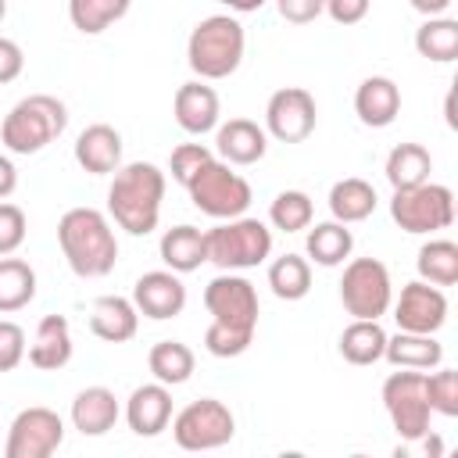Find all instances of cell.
<instances>
[{
    "mask_svg": "<svg viewBox=\"0 0 458 458\" xmlns=\"http://www.w3.org/2000/svg\"><path fill=\"white\" fill-rule=\"evenodd\" d=\"M204 308L211 311L204 347L215 358L243 354L258 329V290L243 276L222 272L204 286Z\"/></svg>",
    "mask_w": 458,
    "mask_h": 458,
    "instance_id": "6da1fadb",
    "label": "cell"
},
{
    "mask_svg": "<svg viewBox=\"0 0 458 458\" xmlns=\"http://www.w3.org/2000/svg\"><path fill=\"white\" fill-rule=\"evenodd\" d=\"M111 175H114L107 190L111 218L132 236L154 233L165 200V172L150 161H132V165H118Z\"/></svg>",
    "mask_w": 458,
    "mask_h": 458,
    "instance_id": "7a4b0ae2",
    "label": "cell"
},
{
    "mask_svg": "<svg viewBox=\"0 0 458 458\" xmlns=\"http://www.w3.org/2000/svg\"><path fill=\"white\" fill-rule=\"evenodd\" d=\"M57 243L68 268L82 279H100L118 261V240L111 222L97 208H72L57 222Z\"/></svg>",
    "mask_w": 458,
    "mask_h": 458,
    "instance_id": "3957f363",
    "label": "cell"
},
{
    "mask_svg": "<svg viewBox=\"0 0 458 458\" xmlns=\"http://www.w3.org/2000/svg\"><path fill=\"white\" fill-rule=\"evenodd\" d=\"M68 125V107L57 97L32 93L18 100L0 125V143L11 154H39L47 143H54Z\"/></svg>",
    "mask_w": 458,
    "mask_h": 458,
    "instance_id": "277c9868",
    "label": "cell"
},
{
    "mask_svg": "<svg viewBox=\"0 0 458 458\" xmlns=\"http://www.w3.org/2000/svg\"><path fill=\"white\" fill-rule=\"evenodd\" d=\"M243 25L229 14H211L197 21V29L186 39V61L200 79H225L243 61Z\"/></svg>",
    "mask_w": 458,
    "mask_h": 458,
    "instance_id": "5b68a950",
    "label": "cell"
},
{
    "mask_svg": "<svg viewBox=\"0 0 458 458\" xmlns=\"http://www.w3.org/2000/svg\"><path fill=\"white\" fill-rule=\"evenodd\" d=\"M208 240V261L222 272L254 268L272 254V233L261 218H225L222 225L204 233Z\"/></svg>",
    "mask_w": 458,
    "mask_h": 458,
    "instance_id": "8992f818",
    "label": "cell"
},
{
    "mask_svg": "<svg viewBox=\"0 0 458 458\" xmlns=\"http://www.w3.org/2000/svg\"><path fill=\"white\" fill-rule=\"evenodd\" d=\"M186 190H190L193 208L204 211L208 218L225 222V218H240L250 208V182L215 157L186 182Z\"/></svg>",
    "mask_w": 458,
    "mask_h": 458,
    "instance_id": "52a82bcc",
    "label": "cell"
},
{
    "mask_svg": "<svg viewBox=\"0 0 458 458\" xmlns=\"http://www.w3.org/2000/svg\"><path fill=\"white\" fill-rule=\"evenodd\" d=\"M390 218L404 233H437L454 222V193L440 182H419L408 190H394L390 200Z\"/></svg>",
    "mask_w": 458,
    "mask_h": 458,
    "instance_id": "ba28073f",
    "label": "cell"
},
{
    "mask_svg": "<svg viewBox=\"0 0 458 458\" xmlns=\"http://www.w3.org/2000/svg\"><path fill=\"white\" fill-rule=\"evenodd\" d=\"M233 433H236V419L215 397L190 401L172 419V437H175V444L182 451H215V447H225L233 440Z\"/></svg>",
    "mask_w": 458,
    "mask_h": 458,
    "instance_id": "9c48e42d",
    "label": "cell"
},
{
    "mask_svg": "<svg viewBox=\"0 0 458 458\" xmlns=\"http://www.w3.org/2000/svg\"><path fill=\"white\" fill-rule=\"evenodd\" d=\"M383 408L397 429V437L404 440H426L429 437V401H426V383L422 372L415 369H401L394 376H386L383 383Z\"/></svg>",
    "mask_w": 458,
    "mask_h": 458,
    "instance_id": "30bf717a",
    "label": "cell"
},
{
    "mask_svg": "<svg viewBox=\"0 0 458 458\" xmlns=\"http://www.w3.org/2000/svg\"><path fill=\"white\" fill-rule=\"evenodd\" d=\"M340 301H344L347 315H354V318H379V315H386L390 301H394V286H390L386 265L376 261V258H354L344 268Z\"/></svg>",
    "mask_w": 458,
    "mask_h": 458,
    "instance_id": "8fae6325",
    "label": "cell"
},
{
    "mask_svg": "<svg viewBox=\"0 0 458 458\" xmlns=\"http://www.w3.org/2000/svg\"><path fill=\"white\" fill-rule=\"evenodd\" d=\"M315 97L304 86H283L265 104V129L279 143H301L315 132Z\"/></svg>",
    "mask_w": 458,
    "mask_h": 458,
    "instance_id": "7c38bea8",
    "label": "cell"
},
{
    "mask_svg": "<svg viewBox=\"0 0 458 458\" xmlns=\"http://www.w3.org/2000/svg\"><path fill=\"white\" fill-rule=\"evenodd\" d=\"M64 440V422L50 408H25L7 433V458H50Z\"/></svg>",
    "mask_w": 458,
    "mask_h": 458,
    "instance_id": "4fadbf2b",
    "label": "cell"
},
{
    "mask_svg": "<svg viewBox=\"0 0 458 458\" xmlns=\"http://www.w3.org/2000/svg\"><path fill=\"white\" fill-rule=\"evenodd\" d=\"M394 318L404 333H437L447 322V297L440 293V286H433L426 279L408 283V286H401Z\"/></svg>",
    "mask_w": 458,
    "mask_h": 458,
    "instance_id": "5bb4252c",
    "label": "cell"
},
{
    "mask_svg": "<svg viewBox=\"0 0 458 458\" xmlns=\"http://www.w3.org/2000/svg\"><path fill=\"white\" fill-rule=\"evenodd\" d=\"M132 304L140 315L147 318H175L186 308V286L179 279V272L172 268H157V272H143L132 286Z\"/></svg>",
    "mask_w": 458,
    "mask_h": 458,
    "instance_id": "9a60e30c",
    "label": "cell"
},
{
    "mask_svg": "<svg viewBox=\"0 0 458 458\" xmlns=\"http://www.w3.org/2000/svg\"><path fill=\"white\" fill-rule=\"evenodd\" d=\"M125 422L136 437H157L172 422V394L165 383H143L125 401Z\"/></svg>",
    "mask_w": 458,
    "mask_h": 458,
    "instance_id": "2e32d148",
    "label": "cell"
},
{
    "mask_svg": "<svg viewBox=\"0 0 458 458\" xmlns=\"http://www.w3.org/2000/svg\"><path fill=\"white\" fill-rule=\"evenodd\" d=\"M75 161L89 175H111L122 165V132L104 122L86 125L75 140Z\"/></svg>",
    "mask_w": 458,
    "mask_h": 458,
    "instance_id": "e0dca14e",
    "label": "cell"
},
{
    "mask_svg": "<svg viewBox=\"0 0 458 458\" xmlns=\"http://www.w3.org/2000/svg\"><path fill=\"white\" fill-rule=\"evenodd\" d=\"M172 111H175V122H179L182 132L204 136L218 125V93L204 82H182L175 89Z\"/></svg>",
    "mask_w": 458,
    "mask_h": 458,
    "instance_id": "ac0fdd59",
    "label": "cell"
},
{
    "mask_svg": "<svg viewBox=\"0 0 458 458\" xmlns=\"http://www.w3.org/2000/svg\"><path fill=\"white\" fill-rule=\"evenodd\" d=\"M136 326H140V311L132 301L118 297V293H104L93 301L89 308V329L93 336L107 340V344H125L136 336Z\"/></svg>",
    "mask_w": 458,
    "mask_h": 458,
    "instance_id": "d6986e66",
    "label": "cell"
},
{
    "mask_svg": "<svg viewBox=\"0 0 458 458\" xmlns=\"http://www.w3.org/2000/svg\"><path fill=\"white\" fill-rule=\"evenodd\" d=\"M354 111L361 118V125H372V129H386L397 111H401V89L394 79L386 75H369L358 93H354Z\"/></svg>",
    "mask_w": 458,
    "mask_h": 458,
    "instance_id": "ffe728a7",
    "label": "cell"
},
{
    "mask_svg": "<svg viewBox=\"0 0 458 458\" xmlns=\"http://www.w3.org/2000/svg\"><path fill=\"white\" fill-rule=\"evenodd\" d=\"M215 143H218V154L229 161V165H254L265 157L268 150V136L258 122L250 118H229L225 125H218L215 132Z\"/></svg>",
    "mask_w": 458,
    "mask_h": 458,
    "instance_id": "44dd1931",
    "label": "cell"
},
{
    "mask_svg": "<svg viewBox=\"0 0 458 458\" xmlns=\"http://www.w3.org/2000/svg\"><path fill=\"white\" fill-rule=\"evenodd\" d=\"M29 361L39 372H54V369H64L72 361V329H68V318L64 315L39 318L36 336H32V347H29Z\"/></svg>",
    "mask_w": 458,
    "mask_h": 458,
    "instance_id": "7402d4cb",
    "label": "cell"
},
{
    "mask_svg": "<svg viewBox=\"0 0 458 458\" xmlns=\"http://www.w3.org/2000/svg\"><path fill=\"white\" fill-rule=\"evenodd\" d=\"M118 422V401L107 386H86L72 401V426L82 437H104Z\"/></svg>",
    "mask_w": 458,
    "mask_h": 458,
    "instance_id": "603a6c76",
    "label": "cell"
},
{
    "mask_svg": "<svg viewBox=\"0 0 458 458\" xmlns=\"http://www.w3.org/2000/svg\"><path fill=\"white\" fill-rule=\"evenodd\" d=\"M383 358L397 369H437L444 361V347L433 340V333H397V336H386V347H383Z\"/></svg>",
    "mask_w": 458,
    "mask_h": 458,
    "instance_id": "cb8c5ba5",
    "label": "cell"
},
{
    "mask_svg": "<svg viewBox=\"0 0 458 458\" xmlns=\"http://www.w3.org/2000/svg\"><path fill=\"white\" fill-rule=\"evenodd\" d=\"M161 261L172 272H193L208 261V240L197 225H175L161 236Z\"/></svg>",
    "mask_w": 458,
    "mask_h": 458,
    "instance_id": "d4e9b609",
    "label": "cell"
},
{
    "mask_svg": "<svg viewBox=\"0 0 458 458\" xmlns=\"http://www.w3.org/2000/svg\"><path fill=\"white\" fill-rule=\"evenodd\" d=\"M383 347H386V329L379 326V318H354L340 333V354L351 365H376L383 358Z\"/></svg>",
    "mask_w": 458,
    "mask_h": 458,
    "instance_id": "484cf974",
    "label": "cell"
},
{
    "mask_svg": "<svg viewBox=\"0 0 458 458\" xmlns=\"http://www.w3.org/2000/svg\"><path fill=\"white\" fill-rule=\"evenodd\" d=\"M329 211H333V218L336 222H344V225H351V222H361V218H369L372 211H376V190L365 182V179H340V182H333V190H329Z\"/></svg>",
    "mask_w": 458,
    "mask_h": 458,
    "instance_id": "4316f807",
    "label": "cell"
},
{
    "mask_svg": "<svg viewBox=\"0 0 458 458\" xmlns=\"http://www.w3.org/2000/svg\"><path fill=\"white\" fill-rule=\"evenodd\" d=\"M429 172H433V157L422 143H397L386 157V179L394 190L419 186L429 179Z\"/></svg>",
    "mask_w": 458,
    "mask_h": 458,
    "instance_id": "83f0119b",
    "label": "cell"
},
{
    "mask_svg": "<svg viewBox=\"0 0 458 458\" xmlns=\"http://www.w3.org/2000/svg\"><path fill=\"white\" fill-rule=\"evenodd\" d=\"M308 258L315 261V265H322V268H333V265H340L344 258H351V250H354V236H351V229L344 225V222H318L311 233H308Z\"/></svg>",
    "mask_w": 458,
    "mask_h": 458,
    "instance_id": "f1b7e54d",
    "label": "cell"
},
{
    "mask_svg": "<svg viewBox=\"0 0 458 458\" xmlns=\"http://www.w3.org/2000/svg\"><path fill=\"white\" fill-rule=\"evenodd\" d=\"M147 365H150V372H154L157 383L179 386V383H186L193 376V365L197 361H193V351L182 340H157L150 347V354H147Z\"/></svg>",
    "mask_w": 458,
    "mask_h": 458,
    "instance_id": "f546056e",
    "label": "cell"
},
{
    "mask_svg": "<svg viewBox=\"0 0 458 458\" xmlns=\"http://www.w3.org/2000/svg\"><path fill=\"white\" fill-rule=\"evenodd\" d=\"M415 50L426 57V61H437V64H447L458 57V21L454 18H426L415 32Z\"/></svg>",
    "mask_w": 458,
    "mask_h": 458,
    "instance_id": "4dcf8cb0",
    "label": "cell"
},
{
    "mask_svg": "<svg viewBox=\"0 0 458 458\" xmlns=\"http://www.w3.org/2000/svg\"><path fill=\"white\" fill-rule=\"evenodd\" d=\"M36 297V272L21 258H0V311H21Z\"/></svg>",
    "mask_w": 458,
    "mask_h": 458,
    "instance_id": "1f68e13d",
    "label": "cell"
},
{
    "mask_svg": "<svg viewBox=\"0 0 458 458\" xmlns=\"http://www.w3.org/2000/svg\"><path fill=\"white\" fill-rule=\"evenodd\" d=\"M415 268L433 286H454L458 283V243L451 240H429L419 247Z\"/></svg>",
    "mask_w": 458,
    "mask_h": 458,
    "instance_id": "d6a6232c",
    "label": "cell"
},
{
    "mask_svg": "<svg viewBox=\"0 0 458 458\" xmlns=\"http://www.w3.org/2000/svg\"><path fill=\"white\" fill-rule=\"evenodd\" d=\"M268 286L279 301H301L311 290V265L301 254H283L268 265Z\"/></svg>",
    "mask_w": 458,
    "mask_h": 458,
    "instance_id": "836d02e7",
    "label": "cell"
},
{
    "mask_svg": "<svg viewBox=\"0 0 458 458\" xmlns=\"http://www.w3.org/2000/svg\"><path fill=\"white\" fill-rule=\"evenodd\" d=\"M132 0H68V18L79 32L97 36L107 25H114L118 18H125Z\"/></svg>",
    "mask_w": 458,
    "mask_h": 458,
    "instance_id": "e575fe53",
    "label": "cell"
},
{
    "mask_svg": "<svg viewBox=\"0 0 458 458\" xmlns=\"http://www.w3.org/2000/svg\"><path fill=\"white\" fill-rule=\"evenodd\" d=\"M311 215H315V204H311V197H308L304 190H283V193L272 200V208H268L272 225L283 229V233H301V229H308V225H311Z\"/></svg>",
    "mask_w": 458,
    "mask_h": 458,
    "instance_id": "d590c367",
    "label": "cell"
},
{
    "mask_svg": "<svg viewBox=\"0 0 458 458\" xmlns=\"http://www.w3.org/2000/svg\"><path fill=\"white\" fill-rule=\"evenodd\" d=\"M426 383V401L429 411H440L447 419L458 415V372L454 369H437L433 376H422Z\"/></svg>",
    "mask_w": 458,
    "mask_h": 458,
    "instance_id": "8d00e7d4",
    "label": "cell"
},
{
    "mask_svg": "<svg viewBox=\"0 0 458 458\" xmlns=\"http://www.w3.org/2000/svg\"><path fill=\"white\" fill-rule=\"evenodd\" d=\"M211 157H215V154H211L204 143H179V147L172 150V157H168L172 179L186 186V182H190V179H193V175H197Z\"/></svg>",
    "mask_w": 458,
    "mask_h": 458,
    "instance_id": "74e56055",
    "label": "cell"
},
{
    "mask_svg": "<svg viewBox=\"0 0 458 458\" xmlns=\"http://www.w3.org/2000/svg\"><path fill=\"white\" fill-rule=\"evenodd\" d=\"M25 243V211L18 204L0 200V258L14 254Z\"/></svg>",
    "mask_w": 458,
    "mask_h": 458,
    "instance_id": "f35d334b",
    "label": "cell"
},
{
    "mask_svg": "<svg viewBox=\"0 0 458 458\" xmlns=\"http://www.w3.org/2000/svg\"><path fill=\"white\" fill-rule=\"evenodd\" d=\"M25 358V329L14 322H0V372L18 369Z\"/></svg>",
    "mask_w": 458,
    "mask_h": 458,
    "instance_id": "ab89813d",
    "label": "cell"
},
{
    "mask_svg": "<svg viewBox=\"0 0 458 458\" xmlns=\"http://www.w3.org/2000/svg\"><path fill=\"white\" fill-rule=\"evenodd\" d=\"M369 4L372 0H326V14L336 21V25H358L365 14H369Z\"/></svg>",
    "mask_w": 458,
    "mask_h": 458,
    "instance_id": "60d3db41",
    "label": "cell"
},
{
    "mask_svg": "<svg viewBox=\"0 0 458 458\" xmlns=\"http://www.w3.org/2000/svg\"><path fill=\"white\" fill-rule=\"evenodd\" d=\"M276 7H279V14H283L286 21L308 25V21H315V18L322 14L326 0H276Z\"/></svg>",
    "mask_w": 458,
    "mask_h": 458,
    "instance_id": "b9f144b4",
    "label": "cell"
},
{
    "mask_svg": "<svg viewBox=\"0 0 458 458\" xmlns=\"http://www.w3.org/2000/svg\"><path fill=\"white\" fill-rule=\"evenodd\" d=\"M21 68H25L21 47H18L14 39L0 36V86H4V82H14V79L21 75Z\"/></svg>",
    "mask_w": 458,
    "mask_h": 458,
    "instance_id": "7bdbcfd3",
    "label": "cell"
},
{
    "mask_svg": "<svg viewBox=\"0 0 458 458\" xmlns=\"http://www.w3.org/2000/svg\"><path fill=\"white\" fill-rule=\"evenodd\" d=\"M14 186H18V168H14V161L7 154H0V200L11 197Z\"/></svg>",
    "mask_w": 458,
    "mask_h": 458,
    "instance_id": "ee69618b",
    "label": "cell"
},
{
    "mask_svg": "<svg viewBox=\"0 0 458 458\" xmlns=\"http://www.w3.org/2000/svg\"><path fill=\"white\" fill-rule=\"evenodd\" d=\"M419 14H426V18H437V14H444L447 7H451V0H408Z\"/></svg>",
    "mask_w": 458,
    "mask_h": 458,
    "instance_id": "f6af8a7d",
    "label": "cell"
},
{
    "mask_svg": "<svg viewBox=\"0 0 458 458\" xmlns=\"http://www.w3.org/2000/svg\"><path fill=\"white\" fill-rule=\"evenodd\" d=\"M218 4H225L229 11H240V14H250V11H258L265 0H218Z\"/></svg>",
    "mask_w": 458,
    "mask_h": 458,
    "instance_id": "bcb514c9",
    "label": "cell"
},
{
    "mask_svg": "<svg viewBox=\"0 0 458 458\" xmlns=\"http://www.w3.org/2000/svg\"><path fill=\"white\" fill-rule=\"evenodd\" d=\"M4 14H7V0H0V21H4Z\"/></svg>",
    "mask_w": 458,
    "mask_h": 458,
    "instance_id": "7dc6e473",
    "label": "cell"
}]
</instances>
